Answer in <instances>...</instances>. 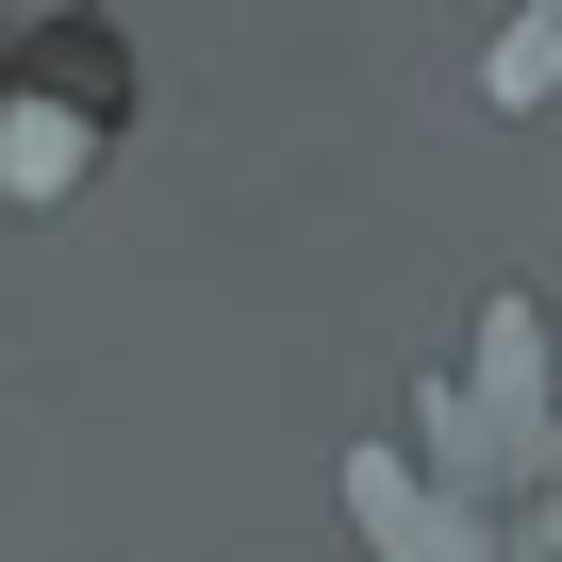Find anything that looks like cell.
<instances>
[{"instance_id": "6da1fadb", "label": "cell", "mask_w": 562, "mask_h": 562, "mask_svg": "<svg viewBox=\"0 0 562 562\" xmlns=\"http://www.w3.org/2000/svg\"><path fill=\"white\" fill-rule=\"evenodd\" d=\"M100 116H116V67L83 50L67 100H18V116H0V199H67V182L100 166Z\"/></svg>"}]
</instances>
